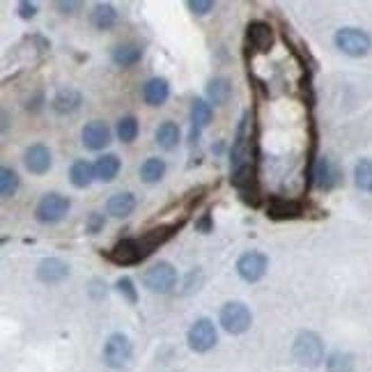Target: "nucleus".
<instances>
[{
	"label": "nucleus",
	"mask_w": 372,
	"mask_h": 372,
	"mask_svg": "<svg viewBox=\"0 0 372 372\" xmlns=\"http://www.w3.org/2000/svg\"><path fill=\"white\" fill-rule=\"evenodd\" d=\"M156 142H159V147L168 149V152L175 149L180 145V127L166 120V122L159 124V129H156Z\"/></svg>",
	"instance_id": "25"
},
{
	"label": "nucleus",
	"mask_w": 372,
	"mask_h": 372,
	"mask_svg": "<svg viewBox=\"0 0 372 372\" xmlns=\"http://www.w3.org/2000/svg\"><path fill=\"white\" fill-rule=\"evenodd\" d=\"M163 173H166V163L159 156H149L140 166V177L145 184H156L163 177Z\"/></svg>",
	"instance_id": "27"
},
{
	"label": "nucleus",
	"mask_w": 372,
	"mask_h": 372,
	"mask_svg": "<svg viewBox=\"0 0 372 372\" xmlns=\"http://www.w3.org/2000/svg\"><path fill=\"white\" fill-rule=\"evenodd\" d=\"M111 142V127L102 122V120H92L83 127V145L92 149V152H99Z\"/></svg>",
	"instance_id": "12"
},
{
	"label": "nucleus",
	"mask_w": 372,
	"mask_h": 372,
	"mask_svg": "<svg viewBox=\"0 0 372 372\" xmlns=\"http://www.w3.org/2000/svg\"><path fill=\"white\" fill-rule=\"evenodd\" d=\"M69 198L67 196H60V193H46L44 198L37 203V210H35V216L41 223H58L69 212Z\"/></svg>",
	"instance_id": "7"
},
{
	"label": "nucleus",
	"mask_w": 372,
	"mask_h": 372,
	"mask_svg": "<svg viewBox=\"0 0 372 372\" xmlns=\"http://www.w3.org/2000/svg\"><path fill=\"white\" fill-rule=\"evenodd\" d=\"M248 41H250V46L257 48V51H269L271 44H274L271 26L264 24V21H253V24H248Z\"/></svg>",
	"instance_id": "18"
},
{
	"label": "nucleus",
	"mask_w": 372,
	"mask_h": 372,
	"mask_svg": "<svg viewBox=\"0 0 372 372\" xmlns=\"http://www.w3.org/2000/svg\"><path fill=\"white\" fill-rule=\"evenodd\" d=\"M17 191H19V175H17V170L3 168V170H0V193H3V198H12Z\"/></svg>",
	"instance_id": "31"
},
{
	"label": "nucleus",
	"mask_w": 372,
	"mask_h": 372,
	"mask_svg": "<svg viewBox=\"0 0 372 372\" xmlns=\"http://www.w3.org/2000/svg\"><path fill=\"white\" fill-rule=\"evenodd\" d=\"M90 21L97 30H111L118 21V12H115V7L109 5V3H99L95 10H92Z\"/></svg>",
	"instance_id": "22"
},
{
	"label": "nucleus",
	"mask_w": 372,
	"mask_h": 372,
	"mask_svg": "<svg viewBox=\"0 0 372 372\" xmlns=\"http://www.w3.org/2000/svg\"><path fill=\"white\" fill-rule=\"evenodd\" d=\"M306 207L301 200H288L281 196H271L267 203V216L274 221H288V218H299L304 216Z\"/></svg>",
	"instance_id": "11"
},
{
	"label": "nucleus",
	"mask_w": 372,
	"mask_h": 372,
	"mask_svg": "<svg viewBox=\"0 0 372 372\" xmlns=\"http://www.w3.org/2000/svg\"><path fill=\"white\" fill-rule=\"evenodd\" d=\"M140 58H142V48L138 44H120L113 51V62L118 67H133Z\"/></svg>",
	"instance_id": "26"
},
{
	"label": "nucleus",
	"mask_w": 372,
	"mask_h": 372,
	"mask_svg": "<svg viewBox=\"0 0 372 372\" xmlns=\"http://www.w3.org/2000/svg\"><path fill=\"white\" fill-rule=\"evenodd\" d=\"M118 138L122 140V142H133L136 140V136H138L140 131V127H138V120H136L133 115H124V118H120L118 120Z\"/></svg>",
	"instance_id": "30"
},
{
	"label": "nucleus",
	"mask_w": 372,
	"mask_h": 372,
	"mask_svg": "<svg viewBox=\"0 0 372 372\" xmlns=\"http://www.w3.org/2000/svg\"><path fill=\"white\" fill-rule=\"evenodd\" d=\"M246 124H248V118L241 120V124L237 127V136H234V142H232V149H230V166H232V173H239L250 166V136L246 133Z\"/></svg>",
	"instance_id": "9"
},
{
	"label": "nucleus",
	"mask_w": 372,
	"mask_h": 372,
	"mask_svg": "<svg viewBox=\"0 0 372 372\" xmlns=\"http://www.w3.org/2000/svg\"><path fill=\"white\" fill-rule=\"evenodd\" d=\"M35 14H37V5L35 3H19V17L21 19H35Z\"/></svg>",
	"instance_id": "35"
},
{
	"label": "nucleus",
	"mask_w": 372,
	"mask_h": 372,
	"mask_svg": "<svg viewBox=\"0 0 372 372\" xmlns=\"http://www.w3.org/2000/svg\"><path fill=\"white\" fill-rule=\"evenodd\" d=\"M120 159L115 154H104V156H99L97 163H95V175H97V180H102V182H113L118 177L120 173Z\"/></svg>",
	"instance_id": "23"
},
{
	"label": "nucleus",
	"mask_w": 372,
	"mask_h": 372,
	"mask_svg": "<svg viewBox=\"0 0 372 372\" xmlns=\"http://www.w3.org/2000/svg\"><path fill=\"white\" fill-rule=\"evenodd\" d=\"M212 120V104H207L205 99H193L191 104V138L198 140L200 131L210 124Z\"/></svg>",
	"instance_id": "19"
},
{
	"label": "nucleus",
	"mask_w": 372,
	"mask_h": 372,
	"mask_svg": "<svg viewBox=\"0 0 372 372\" xmlns=\"http://www.w3.org/2000/svg\"><path fill=\"white\" fill-rule=\"evenodd\" d=\"M92 297H102V295H106V283H102V281H95L92 283Z\"/></svg>",
	"instance_id": "37"
},
{
	"label": "nucleus",
	"mask_w": 372,
	"mask_h": 372,
	"mask_svg": "<svg viewBox=\"0 0 372 372\" xmlns=\"http://www.w3.org/2000/svg\"><path fill=\"white\" fill-rule=\"evenodd\" d=\"M326 372H354V356L347 352H333L326 359Z\"/></svg>",
	"instance_id": "29"
},
{
	"label": "nucleus",
	"mask_w": 372,
	"mask_h": 372,
	"mask_svg": "<svg viewBox=\"0 0 372 372\" xmlns=\"http://www.w3.org/2000/svg\"><path fill=\"white\" fill-rule=\"evenodd\" d=\"M218 319H221V326H223L227 333L239 335V333H246L250 328L253 315H250L248 306H244L241 301H227L223 308H221Z\"/></svg>",
	"instance_id": "4"
},
{
	"label": "nucleus",
	"mask_w": 372,
	"mask_h": 372,
	"mask_svg": "<svg viewBox=\"0 0 372 372\" xmlns=\"http://www.w3.org/2000/svg\"><path fill=\"white\" fill-rule=\"evenodd\" d=\"M170 97V85L166 78H149V81L142 85V99L149 106H161L166 104V99Z\"/></svg>",
	"instance_id": "17"
},
{
	"label": "nucleus",
	"mask_w": 372,
	"mask_h": 372,
	"mask_svg": "<svg viewBox=\"0 0 372 372\" xmlns=\"http://www.w3.org/2000/svg\"><path fill=\"white\" fill-rule=\"evenodd\" d=\"M67 276H69L67 262L58 260V257H44V260L37 264V278L44 285H58Z\"/></svg>",
	"instance_id": "14"
},
{
	"label": "nucleus",
	"mask_w": 372,
	"mask_h": 372,
	"mask_svg": "<svg viewBox=\"0 0 372 372\" xmlns=\"http://www.w3.org/2000/svg\"><path fill=\"white\" fill-rule=\"evenodd\" d=\"M58 7H60V10H74V7H78V3H58Z\"/></svg>",
	"instance_id": "38"
},
{
	"label": "nucleus",
	"mask_w": 372,
	"mask_h": 372,
	"mask_svg": "<svg viewBox=\"0 0 372 372\" xmlns=\"http://www.w3.org/2000/svg\"><path fill=\"white\" fill-rule=\"evenodd\" d=\"M313 182L315 186H319V189H333L335 182H338V170H335L333 166V161L331 159H326V156H322V159L315 163V168H313Z\"/></svg>",
	"instance_id": "16"
},
{
	"label": "nucleus",
	"mask_w": 372,
	"mask_h": 372,
	"mask_svg": "<svg viewBox=\"0 0 372 372\" xmlns=\"http://www.w3.org/2000/svg\"><path fill=\"white\" fill-rule=\"evenodd\" d=\"M230 95H232V85L223 76L212 78L210 85H207V97H210V102L216 106H223L227 99H230Z\"/></svg>",
	"instance_id": "24"
},
{
	"label": "nucleus",
	"mask_w": 372,
	"mask_h": 372,
	"mask_svg": "<svg viewBox=\"0 0 372 372\" xmlns=\"http://www.w3.org/2000/svg\"><path fill=\"white\" fill-rule=\"evenodd\" d=\"M145 250H142L138 237H127L120 239L115 246L109 250V260L115 264H122V267H129V264H138L140 260H145Z\"/></svg>",
	"instance_id": "8"
},
{
	"label": "nucleus",
	"mask_w": 372,
	"mask_h": 372,
	"mask_svg": "<svg viewBox=\"0 0 372 372\" xmlns=\"http://www.w3.org/2000/svg\"><path fill=\"white\" fill-rule=\"evenodd\" d=\"M83 104V97L81 92L74 90V88H62L55 92L53 102H51V109L58 113V115H69V113L78 111V106Z\"/></svg>",
	"instance_id": "15"
},
{
	"label": "nucleus",
	"mask_w": 372,
	"mask_h": 372,
	"mask_svg": "<svg viewBox=\"0 0 372 372\" xmlns=\"http://www.w3.org/2000/svg\"><path fill=\"white\" fill-rule=\"evenodd\" d=\"M292 354H295L297 363H301L306 368H315L324 361V342L315 331H301L292 345Z\"/></svg>",
	"instance_id": "2"
},
{
	"label": "nucleus",
	"mask_w": 372,
	"mask_h": 372,
	"mask_svg": "<svg viewBox=\"0 0 372 372\" xmlns=\"http://www.w3.org/2000/svg\"><path fill=\"white\" fill-rule=\"evenodd\" d=\"M335 48L349 58H363L372 51V37L361 28H340L335 32Z\"/></svg>",
	"instance_id": "1"
},
{
	"label": "nucleus",
	"mask_w": 372,
	"mask_h": 372,
	"mask_svg": "<svg viewBox=\"0 0 372 372\" xmlns=\"http://www.w3.org/2000/svg\"><path fill=\"white\" fill-rule=\"evenodd\" d=\"M115 288H118V292L127 299L129 304H136V301H138V292H136L131 278L122 276V278H120V281L115 283Z\"/></svg>",
	"instance_id": "32"
},
{
	"label": "nucleus",
	"mask_w": 372,
	"mask_h": 372,
	"mask_svg": "<svg viewBox=\"0 0 372 372\" xmlns=\"http://www.w3.org/2000/svg\"><path fill=\"white\" fill-rule=\"evenodd\" d=\"M186 338H189V347L193 349V352L205 354V352H210L214 345H216L218 333H216V326H214L212 319L200 317V319H196L191 324L189 335H186Z\"/></svg>",
	"instance_id": "6"
},
{
	"label": "nucleus",
	"mask_w": 372,
	"mask_h": 372,
	"mask_svg": "<svg viewBox=\"0 0 372 372\" xmlns=\"http://www.w3.org/2000/svg\"><path fill=\"white\" fill-rule=\"evenodd\" d=\"M147 290L159 292V295H168L170 290L177 285V271L170 262H156L154 267H149L142 276Z\"/></svg>",
	"instance_id": "5"
},
{
	"label": "nucleus",
	"mask_w": 372,
	"mask_h": 372,
	"mask_svg": "<svg viewBox=\"0 0 372 372\" xmlns=\"http://www.w3.org/2000/svg\"><path fill=\"white\" fill-rule=\"evenodd\" d=\"M24 161H26V168L30 170L32 175H44L48 173V168H51V149L46 145H41V142H35L26 149L24 154Z\"/></svg>",
	"instance_id": "13"
},
{
	"label": "nucleus",
	"mask_w": 372,
	"mask_h": 372,
	"mask_svg": "<svg viewBox=\"0 0 372 372\" xmlns=\"http://www.w3.org/2000/svg\"><path fill=\"white\" fill-rule=\"evenodd\" d=\"M133 210H136V196L129 191L115 193V196L106 203V212H109L113 218H127Z\"/></svg>",
	"instance_id": "20"
},
{
	"label": "nucleus",
	"mask_w": 372,
	"mask_h": 372,
	"mask_svg": "<svg viewBox=\"0 0 372 372\" xmlns=\"http://www.w3.org/2000/svg\"><path fill=\"white\" fill-rule=\"evenodd\" d=\"M104 363L113 370H122L131 363L133 347L124 333H111L104 345Z\"/></svg>",
	"instance_id": "3"
},
{
	"label": "nucleus",
	"mask_w": 372,
	"mask_h": 372,
	"mask_svg": "<svg viewBox=\"0 0 372 372\" xmlns=\"http://www.w3.org/2000/svg\"><path fill=\"white\" fill-rule=\"evenodd\" d=\"M354 182L361 191L372 193V159H361L354 166Z\"/></svg>",
	"instance_id": "28"
},
{
	"label": "nucleus",
	"mask_w": 372,
	"mask_h": 372,
	"mask_svg": "<svg viewBox=\"0 0 372 372\" xmlns=\"http://www.w3.org/2000/svg\"><path fill=\"white\" fill-rule=\"evenodd\" d=\"M95 177H97V175H95V166H92V163H88L85 159L71 163V168H69V182H71V186H74V189H88Z\"/></svg>",
	"instance_id": "21"
},
{
	"label": "nucleus",
	"mask_w": 372,
	"mask_h": 372,
	"mask_svg": "<svg viewBox=\"0 0 372 372\" xmlns=\"http://www.w3.org/2000/svg\"><path fill=\"white\" fill-rule=\"evenodd\" d=\"M196 227H198L200 232H205V234L214 230V221H212V216H210V212H207L200 221H196Z\"/></svg>",
	"instance_id": "36"
},
{
	"label": "nucleus",
	"mask_w": 372,
	"mask_h": 372,
	"mask_svg": "<svg viewBox=\"0 0 372 372\" xmlns=\"http://www.w3.org/2000/svg\"><path fill=\"white\" fill-rule=\"evenodd\" d=\"M189 10H191L193 14H207V12L214 10V3H212V0H191Z\"/></svg>",
	"instance_id": "34"
},
{
	"label": "nucleus",
	"mask_w": 372,
	"mask_h": 372,
	"mask_svg": "<svg viewBox=\"0 0 372 372\" xmlns=\"http://www.w3.org/2000/svg\"><path fill=\"white\" fill-rule=\"evenodd\" d=\"M104 223H106V218H104V214H99V212H92L88 221H85V230H88L90 234H99L104 230Z\"/></svg>",
	"instance_id": "33"
},
{
	"label": "nucleus",
	"mask_w": 372,
	"mask_h": 372,
	"mask_svg": "<svg viewBox=\"0 0 372 372\" xmlns=\"http://www.w3.org/2000/svg\"><path fill=\"white\" fill-rule=\"evenodd\" d=\"M267 255L264 253H257V250H248V253H244L237 260V274L241 281L246 283H255L260 281V278L264 276V271H267Z\"/></svg>",
	"instance_id": "10"
}]
</instances>
